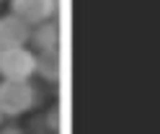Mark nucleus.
<instances>
[{"instance_id":"obj_6","label":"nucleus","mask_w":160,"mask_h":134,"mask_svg":"<svg viewBox=\"0 0 160 134\" xmlns=\"http://www.w3.org/2000/svg\"><path fill=\"white\" fill-rule=\"evenodd\" d=\"M62 52L59 49H47L36 54V72L42 75L47 82H59L62 77Z\"/></svg>"},{"instance_id":"obj_9","label":"nucleus","mask_w":160,"mask_h":134,"mask_svg":"<svg viewBox=\"0 0 160 134\" xmlns=\"http://www.w3.org/2000/svg\"><path fill=\"white\" fill-rule=\"evenodd\" d=\"M0 3H3V0H0Z\"/></svg>"},{"instance_id":"obj_2","label":"nucleus","mask_w":160,"mask_h":134,"mask_svg":"<svg viewBox=\"0 0 160 134\" xmlns=\"http://www.w3.org/2000/svg\"><path fill=\"white\" fill-rule=\"evenodd\" d=\"M36 75V54L26 47L0 52V77L3 80H31Z\"/></svg>"},{"instance_id":"obj_3","label":"nucleus","mask_w":160,"mask_h":134,"mask_svg":"<svg viewBox=\"0 0 160 134\" xmlns=\"http://www.w3.org/2000/svg\"><path fill=\"white\" fill-rule=\"evenodd\" d=\"M57 0H11V13L26 21L28 26L44 23L54 16Z\"/></svg>"},{"instance_id":"obj_10","label":"nucleus","mask_w":160,"mask_h":134,"mask_svg":"<svg viewBox=\"0 0 160 134\" xmlns=\"http://www.w3.org/2000/svg\"><path fill=\"white\" fill-rule=\"evenodd\" d=\"M0 52H3V49H0Z\"/></svg>"},{"instance_id":"obj_8","label":"nucleus","mask_w":160,"mask_h":134,"mask_svg":"<svg viewBox=\"0 0 160 134\" xmlns=\"http://www.w3.org/2000/svg\"><path fill=\"white\" fill-rule=\"evenodd\" d=\"M0 119H3V113H0Z\"/></svg>"},{"instance_id":"obj_4","label":"nucleus","mask_w":160,"mask_h":134,"mask_svg":"<svg viewBox=\"0 0 160 134\" xmlns=\"http://www.w3.org/2000/svg\"><path fill=\"white\" fill-rule=\"evenodd\" d=\"M28 39H31V26H28L26 21H21L13 13L0 16V49L26 47Z\"/></svg>"},{"instance_id":"obj_7","label":"nucleus","mask_w":160,"mask_h":134,"mask_svg":"<svg viewBox=\"0 0 160 134\" xmlns=\"http://www.w3.org/2000/svg\"><path fill=\"white\" fill-rule=\"evenodd\" d=\"M0 134H23V129H18V127H3Z\"/></svg>"},{"instance_id":"obj_5","label":"nucleus","mask_w":160,"mask_h":134,"mask_svg":"<svg viewBox=\"0 0 160 134\" xmlns=\"http://www.w3.org/2000/svg\"><path fill=\"white\" fill-rule=\"evenodd\" d=\"M31 44L39 52H47V49H59V41H62V26L57 21H44V23H36L31 26Z\"/></svg>"},{"instance_id":"obj_1","label":"nucleus","mask_w":160,"mask_h":134,"mask_svg":"<svg viewBox=\"0 0 160 134\" xmlns=\"http://www.w3.org/2000/svg\"><path fill=\"white\" fill-rule=\"evenodd\" d=\"M36 106V88L28 80H0V113L21 116Z\"/></svg>"}]
</instances>
